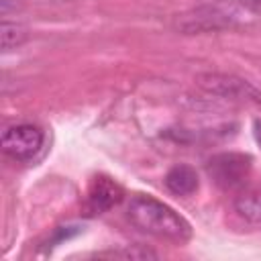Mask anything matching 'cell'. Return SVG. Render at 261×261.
Returning <instances> with one entry per match:
<instances>
[{"label":"cell","instance_id":"6da1fadb","mask_svg":"<svg viewBox=\"0 0 261 261\" xmlns=\"http://www.w3.org/2000/svg\"><path fill=\"white\" fill-rule=\"evenodd\" d=\"M126 216L133 226L157 239L171 241L177 245L192 239V224L169 204L153 196L147 194L133 196L126 208Z\"/></svg>","mask_w":261,"mask_h":261},{"label":"cell","instance_id":"7a4b0ae2","mask_svg":"<svg viewBox=\"0 0 261 261\" xmlns=\"http://www.w3.org/2000/svg\"><path fill=\"white\" fill-rule=\"evenodd\" d=\"M255 20H257V12L249 4L239 0H218L177 16L175 27L186 35H200V33L243 29L253 24Z\"/></svg>","mask_w":261,"mask_h":261},{"label":"cell","instance_id":"3957f363","mask_svg":"<svg viewBox=\"0 0 261 261\" xmlns=\"http://www.w3.org/2000/svg\"><path fill=\"white\" fill-rule=\"evenodd\" d=\"M45 149V130L31 122L10 124L2 133V151L18 163L35 161Z\"/></svg>","mask_w":261,"mask_h":261},{"label":"cell","instance_id":"277c9868","mask_svg":"<svg viewBox=\"0 0 261 261\" xmlns=\"http://www.w3.org/2000/svg\"><path fill=\"white\" fill-rule=\"evenodd\" d=\"M206 171L212 177V181L220 188H241L251 171V157L237 151L218 153L208 161Z\"/></svg>","mask_w":261,"mask_h":261},{"label":"cell","instance_id":"5b68a950","mask_svg":"<svg viewBox=\"0 0 261 261\" xmlns=\"http://www.w3.org/2000/svg\"><path fill=\"white\" fill-rule=\"evenodd\" d=\"M196 84L212 96L230 98V100H251V102L261 104V92L247 80L230 75V73H216V71L202 73L196 77Z\"/></svg>","mask_w":261,"mask_h":261},{"label":"cell","instance_id":"8992f818","mask_svg":"<svg viewBox=\"0 0 261 261\" xmlns=\"http://www.w3.org/2000/svg\"><path fill=\"white\" fill-rule=\"evenodd\" d=\"M122 196H124L122 186H120L116 179H112L110 175L98 173V175L92 177V181H90V186H88L84 210H86L90 216L104 214V212H108L110 208L118 206L120 200H122Z\"/></svg>","mask_w":261,"mask_h":261},{"label":"cell","instance_id":"52a82bcc","mask_svg":"<svg viewBox=\"0 0 261 261\" xmlns=\"http://www.w3.org/2000/svg\"><path fill=\"white\" fill-rule=\"evenodd\" d=\"M232 212L241 222L261 226V188H241L232 198Z\"/></svg>","mask_w":261,"mask_h":261},{"label":"cell","instance_id":"ba28073f","mask_svg":"<svg viewBox=\"0 0 261 261\" xmlns=\"http://www.w3.org/2000/svg\"><path fill=\"white\" fill-rule=\"evenodd\" d=\"M165 188L173 194V196H192L198 190V173L194 167L190 165H173L167 173H165Z\"/></svg>","mask_w":261,"mask_h":261},{"label":"cell","instance_id":"9c48e42d","mask_svg":"<svg viewBox=\"0 0 261 261\" xmlns=\"http://www.w3.org/2000/svg\"><path fill=\"white\" fill-rule=\"evenodd\" d=\"M29 37V31L24 24L20 22H10V20H2L0 24V45L2 51H12L16 47H20Z\"/></svg>","mask_w":261,"mask_h":261},{"label":"cell","instance_id":"30bf717a","mask_svg":"<svg viewBox=\"0 0 261 261\" xmlns=\"http://www.w3.org/2000/svg\"><path fill=\"white\" fill-rule=\"evenodd\" d=\"M92 257H96V259H155L157 253L147 247H122V249L98 251Z\"/></svg>","mask_w":261,"mask_h":261},{"label":"cell","instance_id":"8fae6325","mask_svg":"<svg viewBox=\"0 0 261 261\" xmlns=\"http://www.w3.org/2000/svg\"><path fill=\"white\" fill-rule=\"evenodd\" d=\"M253 137H255V141H257V145L261 149V120H255L253 122Z\"/></svg>","mask_w":261,"mask_h":261}]
</instances>
